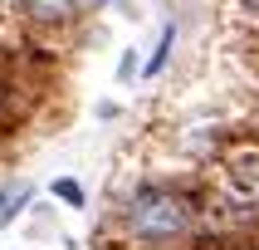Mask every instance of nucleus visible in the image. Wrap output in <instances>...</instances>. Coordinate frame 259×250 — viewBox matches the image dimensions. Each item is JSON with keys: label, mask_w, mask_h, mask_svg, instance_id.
Instances as JSON below:
<instances>
[{"label": "nucleus", "mask_w": 259, "mask_h": 250, "mask_svg": "<svg viewBox=\"0 0 259 250\" xmlns=\"http://www.w3.org/2000/svg\"><path fill=\"white\" fill-rule=\"evenodd\" d=\"M171 40H176V29L166 25V29H161V44H157V54L147 59V79H152V74H161V64H166V54H171Z\"/></svg>", "instance_id": "5"}, {"label": "nucleus", "mask_w": 259, "mask_h": 250, "mask_svg": "<svg viewBox=\"0 0 259 250\" xmlns=\"http://www.w3.org/2000/svg\"><path fill=\"white\" fill-rule=\"evenodd\" d=\"M196 221V201L176 187H142L127 201V231L147 245H161V240H176L186 235V226Z\"/></svg>", "instance_id": "1"}, {"label": "nucleus", "mask_w": 259, "mask_h": 250, "mask_svg": "<svg viewBox=\"0 0 259 250\" xmlns=\"http://www.w3.org/2000/svg\"><path fill=\"white\" fill-rule=\"evenodd\" d=\"M29 196H34V187H29V182H5V187H0V226H10Z\"/></svg>", "instance_id": "4"}, {"label": "nucleus", "mask_w": 259, "mask_h": 250, "mask_svg": "<svg viewBox=\"0 0 259 250\" xmlns=\"http://www.w3.org/2000/svg\"><path fill=\"white\" fill-rule=\"evenodd\" d=\"M54 196H59V201H69V206H83V187L69 182V176H59V182H54Z\"/></svg>", "instance_id": "6"}, {"label": "nucleus", "mask_w": 259, "mask_h": 250, "mask_svg": "<svg viewBox=\"0 0 259 250\" xmlns=\"http://www.w3.org/2000/svg\"><path fill=\"white\" fill-rule=\"evenodd\" d=\"M73 10H78V0H29L34 25H64V20H73Z\"/></svg>", "instance_id": "3"}, {"label": "nucleus", "mask_w": 259, "mask_h": 250, "mask_svg": "<svg viewBox=\"0 0 259 250\" xmlns=\"http://www.w3.org/2000/svg\"><path fill=\"white\" fill-rule=\"evenodd\" d=\"M0 103H5V84H0Z\"/></svg>", "instance_id": "8"}, {"label": "nucleus", "mask_w": 259, "mask_h": 250, "mask_svg": "<svg viewBox=\"0 0 259 250\" xmlns=\"http://www.w3.org/2000/svg\"><path fill=\"white\" fill-rule=\"evenodd\" d=\"M245 10H249V15H259V0H245Z\"/></svg>", "instance_id": "7"}, {"label": "nucleus", "mask_w": 259, "mask_h": 250, "mask_svg": "<svg viewBox=\"0 0 259 250\" xmlns=\"http://www.w3.org/2000/svg\"><path fill=\"white\" fill-rule=\"evenodd\" d=\"M225 187H230L235 201L259 206V157H240V162H230V172H225Z\"/></svg>", "instance_id": "2"}]
</instances>
